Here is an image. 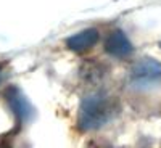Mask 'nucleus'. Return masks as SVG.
I'll use <instances>...</instances> for the list:
<instances>
[{"label":"nucleus","instance_id":"7","mask_svg":"<svg viewBox=\"0 0 161 148\" xmlns=\"http://www.w3.org/2000/svg\"><path fill=\"white\" fill-rule=\"evenodd\" d=\"M159 47H161V42H159Z\"/></svg>","mask_w":161,"mask_h":148},{"label":"nucleus","instance_id":"2","mask_svg":"<svg viewBox=\"0 0 161 148\" xmlns=\"http://www.w3.org/2000/svg\"><path fill=\"white\" fill-rule=\"evenodd\" d=\"M132 80L137 84H152L161 80V63L153 58H142L132 68Z\"/></svg>","mask_w":161,"mask_h":148},{"label":"nucleus","instance_id":"4","mask_svg":"<svg viewBox=\"0 0 161 148\" xmlns=\"http://www.w3.org/2000/svg\"><path fill=\"white\" fill-rule=\"evenodd\" d=\"M100 34L95 28H89L84 31H79L73 36H69L66 39V47H68L71 52L76 53H84L87 50H90L93 45L98 42Z\"/></svg>","mask_w":161,"mask_h":148},{"label":"nucleus","instance_id":"1","mask_svg":"<svg viewBox=\"0 0 161 148\" xmlns=\"http://www.w3.org/2000/svg\"><path fill=\"white\" fill-rule=\"evenodd\" d=\"M113 103L102 95H90L82 100L79 108V127L82 130H97L110 121Z\"/></svg>","mask_w":161,"mask_h":148},{"label":"nucleus","instance_id":"3","mask_svg":"<svg viewBox=\"0 0 161 148\" xmlns=\"http://www.w3.org/2000/svg\"><path fill=\"white\" fill-rule=\"evenodd\" d=\"M105 50L108 55H111L114 58H127L132 53L134 47L124 31L114 29L113 32L108 34V37L105 40Z\"/></svg>","mask_w":161,"mask_h":148},{"label":"nucleus","instance_id":"5","mask_svg":"<svg viewBox=\"0 0 161 148\" xmlns=\"http://www.w3.org/2000/svg\"><path fill=\"white\" fill-rule=\"evenodd\" d=\"M5 98H7V101L10 105L13 114L16 116V119H19V123H23V121L31 118V114H32L31 105L21 95V92L16 87H10L7 90V93H5Z\"/></svg>","mask_w":161,"mask_h":148},{"label":"nucleus","instance_id":"6","mask_svg":"<svg viewBox=\"0 0 161 148\" xmlns=\"http://www.w3.org/2000/svg\"><path fill=\"white\" fill-rule=\"evenodd\" d=\"M0 82H2V69H0Z\"/></svg>","mask_w":161,"mask_h":148}]
</instances>
